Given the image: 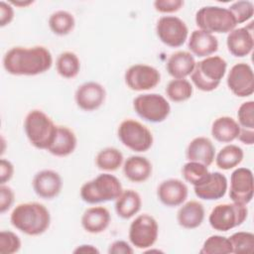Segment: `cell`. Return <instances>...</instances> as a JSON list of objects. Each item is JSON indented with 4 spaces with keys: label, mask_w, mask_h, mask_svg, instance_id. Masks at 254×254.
<instances>
[{
    "label": "cell",
    "mask_w": 254,
    "mask_h": 254,
    "mask_svg": "<svg viewBox=\"0 0 254 254\" xmlns=\"http://www.w3.org/2000/svg\"><path fill=\"white\" fill-rule=\"evenodd\" d=\"M52 64V54L43 46L13 47L3 58V67L12 75H38L48 71Z\"/></svg>",
    "instance_id": "obj_1"
},
{
    "label": "cell",
    "mask_w": 254,
    "mask_h": 254,
    "mask_svg": "<svg viewBox=\"0 0 254 254\" xmlns=\"http://www.w3.org/2000/svg\"><path fill=\"white\" fill-rule=\"evenodd\" d=\"M10 221L19 231L27 235L37 236L48 230L51 214L49 209L40 202H23L14 207Z\"/></svg>",
    "instance_id": "obj_2"
},
{
    "label": "cell",
    "mask_w": 254,
    "mask_h": 254,
    "mask_svg": "<svg viewBox=\"0 0 254 254\" xmlns=\"http://www.w3.org/2000/svg\"><path fill=\"white\" fill-rule=\"evenodd\" d=\"M123 191L121 182L115 176L104 173L85 182L79 190L81 199L89 204L116 200Z\"/></svg>",
    "instance_id": "obj_3"
},
{
    "label": "cell",
    "mask_w": 254,
    "mask_h": 254,
    "mask_svg": "<svg viewBox=\"0 0 254 254\" xmlns=\"http://www.w3.org/2000/svg\"><path fill=\"white\" fill-rule=\"evenodd\" d=\"M58 125L39 109L31 110L25 117L24 130L30 143L37 149L48 150L53 143Z\"/></svg>",
    "instance_id": "obj_4"
},
{
    "label": "cell",
    "mask_w": 254,
    "mask_h": 254,
    "mask_svg": "<svg viewBox=\"0 0 254 254\" xmlns=\"http://www.w3.org/2000/svg\"><path fill=\"white\" fill-rule=\"evenodd\" d=\"M226 68L227 63L224 59L219 56H210L195 63L190 79L196 88L209 92L218 87Z\"/></svg>",
    "instance_id": "obj_5"
},
{
    "label": "cell",
    "mask_w": 254,
    "mask_h": 254,
    "mask_svg": "<svg viewBox=\"0 0 254 254\" xmlns=\"http://www.w3.org/2000/svg\"><path fill=\"white\" fill-rule=\"evenodd\" d=\"M195 24L204 32L225 34L236 27V21L227 8L219 6L201 7L195 14Z\"/></svg>",
    "instance_id": "obj_6"
},
{
    "label": "cell",
    "mask_w": 254,
    "mask_h": 254,
    "mask_svg": "<svg viewBox=\"0 0 254 254\" xmlns=\"http://www.w3.org/2000/svg\"><path fill=\"white\" fill-rule=\"evenodd\" d=\"M117 134L125 147L138 153L148 151L154 142L150 129L134 119L123 120L118 127Z\"/></svg>",
    "instance_id": "obj_7"
},
{
    "label": "cell",
    "mask_w": 254,
    "mask_h": 254,
    "mask_svg": "<svg viewBox=\"0 0 254 254\" xmlns=\"http://www.w3.org/2000/svg\"><path fill=\"white\" fill-rule=\"evenodd\" d=\"M248 215V208L245 204L233 202L220 203L215 205L209 213L208 222L217 231H228L241 225Z\"/></svg>",
    "instance_id": "obj_8"
},
{
    "label": "cell",
    "mask_w": 254,
    "mask_h": 254,
    "mask_svg": "<svg viewBox=\"0 0 254 254\" xmlns=\"http://www.w3.org/2000/svg\"><path fill=\"white\" fill-rule=\"evenodd\" d=\"M133 108L142 119L151 123L163 122L171 112L168 100L158 93L138 95L133 100Z\"/></svg>",
    "instance_id": "obj_9"
},
{
    "label": "cell",
    "mask_w": 254,
    "mask_h": 254,
    "mask_svg": "<svg viewBox=\"0 0 254 254\" xmlns=\"http://www.w3.org/2000/svg\"><path fill=\"white\" fill-rule=\"evenodd\" d=\"M159 235L157 220L148 213L138 215L130 224L128 237L133 246L146 249L155 244Z\"/></svg>",
    "instance_id": "obj_10"
},
{
    "label": "cell",
    "mask_w": 254,
    "mask_h": 254,
    "mask_svg": "<svg viewBox=\"0 0 254 254\" xmlns=\"http://www.w3.org/2000/svg\"><path fill=\"white\" fill-rule=\"evenodd\" d=\"M156 34L164 45L171 48H179L187 41L189 29L179 17L163 16L157 22Z\"/></svg>",
    "instance_id": "obj_11"
},
{
    "label": "cell",
    "mask_w": 254,
    "mask_h": 254,
    "mask_svg": "<svg viewBox=\"0 0 254 254\" xmlns=\"http://www.w3.org/2000/svg\"><path fill=\"white\" fill-rule=\"evenodd\" d=\"M124 80L131 90H150L160 83L161 73L154 66L137 64L127 68L124 74Z\"/></svg>",
    "instance_id": "obj_12"
},
{
    "label": "cell",
    "mask_w": 254,
    "mask_h": 254,
    "mask_svg": "<svg viewBox=\"0 0 254 254\" xmlns=\"http://www.w3.org/2000/svg\"><path fill=\"white\" fill-rule=\"evenodd\" d=\"M226 83L229 90L238 97H247L254 92V73L246 63L234 64L228 71Z\"/></svg>",
    "instance_id": "obj_13"
},
{
    "label": "cell",
    "mask_w": 254,
    "mask_h": 254,
    "mask_svg": "<svg viewBox=\"0 0 254 254\" xmlns=\"http://www.w3.org/2000/svg\"><path fill=\"white\" fill-rule=\"evenodd\" d=\"M253 174L248 168H237L230 176L229 197L233 202L247 205L253 198Z\"/></svg>",
    "instance_id": "obj_14"
},
{
    "label": "cell",
    "mask_w": 254,
    "mask_h": 254,
    "mask_svg": "<svg viewBox=\"0 0 254 254\" xmlns=\"http://www.w3.org/2000/svg\"><path fill=\"white\" fill-rule=\"evenodd\" d=\"M106 91L103 85L95 81H87L77 87L74 93L76 105L84 111L98 109L105 101Z\"/></svg>",
    "instance_id": "obj_15"
},
{
    "label": "cell",
    "mask_w": 254,
    "mask_h": 254,
    "mask_svg": "<svg viewBox=\"0 0 254 254\" xmlns=\"http://www.w3.org/2000/svg\"><path fill=\"white\" fill-rule=\"evenodd\" d=\"M32 186L38 196L44 199H52L60 194L63 189V180L56 171L43 170L34 176Z\"/></svg>",
    "instance_id": "obj_16"
},
{
    "label": "cell",
    "mask_w": 254,
    "mask_h": 254,
    "mask_svg": "<svg viewBox=\"0 0 254 254\" xmlns=\"http://www.w3.org/2000/svg\"><path fill=\"white\" fill-rule=\"evenodd\" d=\"M189 194L187 185L179 179L163 181L157 189L159 200L166 206L174 207L183 204Z\"/></svg>",
    "instance_id": "obj_17"
},
{
    "label": "cell",
    "mask_w": 254,
    "mask_h": 254,
    "mask_svg": "<svg viewBox=\"0 0 254 254\" xmlns=\"http://www.w3.org/2000/svg\"><path fill=\"white\" fill-rule=\"evenodd\" d=\"M252 24L253 23H250L248 27L235 28L228 33L226 38V46L228 52L232 56L236 58H243L252 52L254 47Z\"/></svg>",
    "instance_id": "obj_18"
},
{
    "label": "cell",
    "mask_w": 254,
    "mask_h": 254,
    "mask_svg": "<svg viewBox=\"0 0 254 254\" xmlns=\"http://www.w3.org/2000/svg\"><path fill=\"white\" fill-rule=\"evenodd\" d=\"M228 187L226 177L219 172L209 173L207 179L193 187L195 195L203 200H216L224 196Z\"/></svg>",
    "instance_id": "obj_19"
},
{
    "label": "cell",
    "mask_w": 254,
    "mask_h": 254,
    "mask_svg": "<svg viewBox=\"0 0 254 254\" xmlns=\"http://www.w3.org/2000/svg\"><path fill=\"white\" fill-rule=\"evenodd\" d=\"M186 157L189 161L198 162L208 167L214 161L215 147L208 138L203 136L195 137L189 143Z\"/></svg>",
    "instance_id": "obj_20"
},
{
    "label": "cell",
    "mask_w": 254,
    "mask_h": 254,
    "mask_svg": "<svg viewBox=\"0 0 254 254\" xmlns=\"http://www.w3.org/2000/svg\"><path fill=\"white\" fill-rule=\"evenodd\" d=\"M188 47L190 54L198 58H207L217 52L218 40L213 34L198 29L190 34Z\"/></svg>",
    "instance_id": "obj_21"
},
{
    "label": "cell",
    "mask_w": 254,
    "mask_h": 254,
    "mask_svg": "<svg viewBox=\"0 0 254 254\" xmlns=\"http://www.w3.org/2000/svg\"><path fill=\"white\" fill-rule=\"evenodd\" d=\"M111 220L110 212L103 206H91L85 209L81 216L82 228L92 234L105 231Z\"/></svg>",
    "instance_id": "obj_22"
},
{
    "label": "cell",
    "mask_w": 254,
    "mask_h": 254,
    "mask_svg": "<svg viewBox=\"0 0 254 254\" xmlns=\"http://www.w3.org/2000/svg\"><path fill=\"white\" fill-rule=\"evenodd\" d=\"M194 65L195 60L192 54L186 51H179L170 56L166 64V68L171 76L181 79L190 75Z\"/></svg>",
    "instance_id": "obj_23"
},
{
    "label": "cell",
    "mask_w": 254,
    "mask_h": 254,
    "mask_svg": "<svg viewBox=\"0 0 254 254\" xmlns=\"http://www.w3.org/2000/svg\"><path fill=\"white\" fill-rule=\"evenodd\" d=\"M77 145V139L74 132L66 126L58 125L55 139L48 152L56 157H66L73 153Z\"/></svg>",
    "instance_id": "obj_24"
},
{
    "label": "cell",
    "mask_w": 254,
    "mask_h": 254,
    "mask_svg": "<svg viewBox=\"0 0 254 254\" xmlns=\"http://www.w3.org/2000/svg\"><path fill=\"white\" fill-rule=\"evenodd\" d=\"M151 162L142 156H130L123 165V174L132 183L146 182L152 175Z\"/></svg>",
    "instance_id": "obj_25"
},
{
    "label": "cell",
    "mask_w": 254,
    "mask_h": 254,
    "mask_svg": "<svg viewBox=\"0 0 254 254\" xmlns=\"http://www.w3.org/2000/svg\"><path fill=\"white\" fill-rule=\"evenodd\" d=\"M204 207L197 200H190L180 207L177 213L178 223L186 229H194L201 225L204 219Z\"/></svg>",
    "instance_id": "obj_26"
},
{
    "label": "cell",
    "mask_w": 254,
    "mask_h": 254,
    "mask_svg": "<svg viewBox=\"0 0 254 254\" xmlns=\"http://www.w3.org/2000/svg\"><path fill=\"white\" fill-rule=\"evenodd\" d=\"M240 125L230 116H220L211 125V136L220 143H230L237 139Z\"/></svg>",
    "instance_id": "obj_27"
},
{
    "label": "cell",
    "mask_w": 254,
    "mask_h": 254,
    "mask_svg": "<svg viewBox=\"0 0 254 254\" xmlns=\"http://www.w3.org/2000/svg\"><path fill=\"white\" fill-rule=\"evenodd\" d=\"M142 206L140 194L134 190H125L115 200V211L123 219H129L137 214Z\"/></svg>",
    "instance_id": "obj_28"
},
{
    "label": "cell",
    "mask_w": 254,
    "mask_h": 254,
    "mask_svg": "<svg viewBox=\"0 0 254 254\" xmlns=\"http://www.w3.org/2000/svg\"><path fill=\"white\" fill-rule=\"evenodd\" d=\"M244 152L237 145L229 144L224 146L216 155L215 164L221 170H230L237 167L243 160Z\"/></svg>",
    "instance_id": "obj_29"
},
{
    "label": "cell",
    "mask_w": 254,
    "mask_h": 254,
    "mask_svg": "<svg viewBox=\"0 0 254 254\" xmlns=\"http://www.w3.org/2000/svg\"><path fill=\"white\" fill-rule=\"evenodd\" d=\"M123 154L114 147H107L100 150L95 157V164L101 171L114 172L123 163Z\"/></svg>",
    "instance_id": "obj_30"
},
{
    "label": "cell",
    "mask_w": 254,
    "mask_h": 254,
    "mask_svg": "<svg viewBox=\"0 0 254 254\" xmlns=\"http://www.w3.org/2000/svg\"><path fill=\"white\" fill-rule=\"evenodd\" d=\"M48 24L55 35L66 36L73 30L75 20L71 13L64 10H59L50 16Z\"/></svg>",
    "instance_id": "obj_31"
},
{
    "label": "cell",
    "mask_w": 254,
    "mask_h": 254,
    "mask_svg": "<svg viewBox=\"0 0 254 254\" xmlns=\"http://www.w3.org/2000/svg\"><path fill=\"white\" fill-rule=\"evenodd\" d=\"M56 68L61 76L73 78L80 70V61L73 52H64L57 59Z\"/></svg>",
    "instance_id": "obj_32"
},
{
    "label": "cell",
    "mask_w": 254,
    "mask_h": 254,
    "mask_svg": "<svg viewBox=\"0 0 254 254\" xmlns=\"http://www.w3.org/2000/svg\"><path fill=\"white\" fill-rule=\"evenodd\" d=\"M166 94L173 102H184L190 99L192 95L193 88L191 83L186 79H172L166 87Z\"/></svg>",
    "instance_id": "obj_33"
},
{
    "label": "cell",
    "mask_w": 254,
    "mask_h": 254,
    "mask_svg": "<svg viewBox=\"0 0 254 254\" xmlns=\"http://www.w3.org/2000/svg\"><path fill=\"white\" fill-rule=\"evenodd\" d=\"M209 173L207 167L198 162L189 161L182 168L184 179L193 187L202 184L207 179Z\"/></svg>",
    "instance_id": "obj_34"
},
{
    "label": "cell",
    "mask_w": 254,
    "mask_h": 254,
    "mask_svg": "<svg viewBox=\"0 0 254 254\" xmlns=\"http://www.w3.org/2000/svg\"><path fill=\"white\" fill-rule=\"evenodd\" d=\"M201 254H229L232 253V246L229 238L221 235H211L203 242Z\"/></svg>",
    "instance_id": "obj_35"
},
{
    "label": "cell",
    "mask_w": 254,
    "mask_h": 254,
    "mask_svg": "<svg viewBox=\"0 0 254 254\" xmlns=\"http://www.w3.org/2000/svg\"><path fill=\"white\" fill-rule=\"evenodd\" d=\"M232 253H252L254 250V234L248 231H238L229 237Z\"/></svg>",
    "instance_id": "obj_36"
},
{
    "label": "cell",
    "mask_w": 254,
    "mask_h": 254,
    "mask_svg": "<svg viewBox=\"0 0 254 254\" xmlns=\"http://www.w3.org/2000/svg\"><path fill=\"white\" fill-rule=\"evenodd\" d=\"M233 15L236 24H242L247 22L253 17L254 5L251 1L240 0L232 3L229 8H227Z\"/></svg>",
    "instance_id": "obj_37"
},
{
    "label": "cell",
    "mask_w": 254,
    "mask_h": 254,
    "mask_svg": "<svg viewBox=\"0 0 254 254\" xmlns=\"http://www.w3.org/2000/svg\"><path fill=\"white\" fill-rule=\"evenodd\" d=\"M20 237L10 230H2L0 232V253L13 254L21 248Z\"/></svg>",
    "instance_id": "obj_38"
},
{
    "label": "cell",
    "mask_w": 254,
    "mask_h": 254,
    "mask_svg": "<svg viewBox=\"0 0 254 254\" xmlns=\"http://www.w3.org/2000/svg\"><path fill=\"white\" fill-rule=\"evenodd\" d=\"M238 124L242 128L254 129V101L243 102L237 111Z\"/></svg>",
    "instance_id": "obj_39"
},
{
    "label": "cell",
    "mask_w": 254,
    "mask_h": 254,
    "mask_svg": "<svg viewBox=\"0 0 254 254\" xmlns=\"http://www.w3.org/2000/svg\"><path fill=\"white\" fill-rule=\"evenodd\" d=\"M184 6L182 0H156L154 2V8L159 13L171 14L178 12Z\"/></svg>",
    "instance_id": "obj_40"
},
{
    "label": "cell",
    "mask_w": 254,
    "mask_h": 254,
    "mask_svg": "<svg viewBox=\"0 0 254 254\" xmlns=\"http://www.w3.org/2000/svg\"><path fill=\"white\" fill-rule=\"evenodd\" d=\"M15 194L13 190L5 185L0 186V212L3 214L11 208L14 203Z\"/></svg>",
    "instance_id": "obj_41"
},
{
    "label": "cell",
    "mask_w": 254,
    "mask_h": 254,
    "mask_svg": "<svg viewBox=\"0 0 254 254\" xmlns=\"http://www.w3.org/2000/svg\"><path fill=\"white\" fill-rule=\"evenodd\" d=\"M14 19V9L9 2H0V26L9 25Z\"/></svg>",
    "instance_id": "obj_42"
},
{
    "label": "cell",
    "mask_w": 254,
    "mask_h": 254,
    "mask_svg": "<svg viewBox=\"0 0 254 254\" xmlns=\"http://www.w3.org/2000/svg\"><path fill=\"white\" fill-rule=\"evenodd\" d=\"M14 165L6 159L0 160V184L5 185L9 182L14 175Z\"/></svg>",
    "instance_id": "obj_43"
},
{
    "label": "cell",
    "mask_w": 254,
    "mask_h": 254,
    "mask_svg": "<svg viewBox=\"0 0 254 254\" xmlns=\"http://www.w3.org/2000/svg\"><path fill=\"white\" fill-rule=\"evenodd\" d=\"M109 254H132L134 249L124 240H116L109 245Z\"/></svg>",
    "instance_id": "obj_44"
},
{
    "label": "cell",
    "mask_w": 254,
    "mask_h": 254,
    "mask_svg": "<svg viewBox=\"0 0 254 254\" xmlns=\"http://www.w3.org/2000/svg\"><path fill=\"white\" fill-rule=\"evenodd\" d=\"M237 139L245 144V145H253L254 144V131L253 129H247V128H240V132L238 134Z\"/></svg>",
    "instance_id": "obj_45"
},
{
    "label": "cell",
    "mask_w": 254,
    "mask_h": 254,
    "mask_svg": "<svg viewBox=\"0 0 254 254\" xmlns=\"http://www.w3.org/2000/svg\"><path fill=\"white\" fill-rule=\"evenodd\" d=\"M73 253H99V250L90 244H82L77 246L74 250Z\"/></svg>",
    "instance_id": "obj_46"
},
{
    "label": "cell",
    "mask_w": 254,
    "mask_h": 254,
    "mask_svg": "<svg viewBox=\"0 0 254 254\" xmlns=\"http://www.w3.org/2000/svg\"><path fill=\"white\" fill-rule=\"evenodd\" d=\"M9 3L11 5H14L16 7H21V8H24V7H28L29 5L33 4L34 1L32 0H27V1H23V0H20V1H9Z\"/></svg>",
    "instance_id": "obj_47"
}]
</instances>
